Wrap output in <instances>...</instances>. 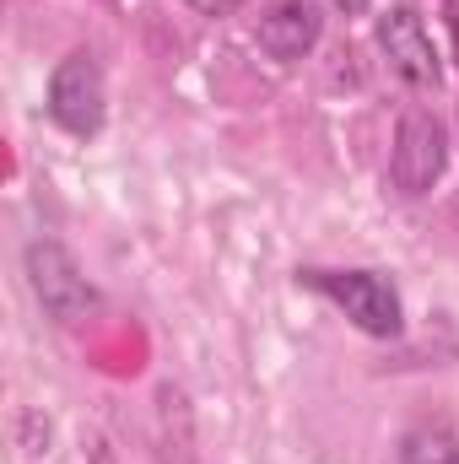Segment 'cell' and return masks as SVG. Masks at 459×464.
Segmentation results:
<instances>
[{"label":"cell","mask_w":459,"mask_h":464,"mask_svg":"<svg viewBox=\"0 0 459 464\" xmlns=\"http://www.w3.org/2000/svg\"><path fill=\"white\" fill-rule=\"evenodd\" d=\"M27 276H33V292H38V303L54 324H76L98 308V292H93V281L82 276V265L65 243H33L27 248Z\"/></svg>","instance_id":"cell-2"},{"label":"cell","mask_w":459,"mask_h":464,"mask_svg":"<svg viewBox=\"0 0 459 464\" xmlns=\"http://www.w3.org/2000/svg\"><path fill=\"white\" fill-rule=\"evenodd\" d=\"M449 162V135H444V119L427 114V109H411L400 114V130H395V151H389V179L400 195H427L438 184Z\"/></svg>","instance_id":"cell-3"},{"label":"cell","mask_w":459,"mask_h":464,"mask_svg":"<svg viewBox=\"0 0 459 464\" xmlns=\"http://www.w3.org/2000/svg\"><path fill=\"white\" fill-rule=\"evenodd\" d=\"M400 464H459V438L449 427H411L400 443Z\"/></svg>","instance_id":"cell-7"},{"label":"cell","mask_w":459,"mask_h":464,"mask_svg":"<svg viewBox=\"0 0 459 464\" xmlns=\"http://www.w3.org/2000/svg\"><path fill=\"white\" fill-rule=\"evenodd\" d=\"M336 11H346V16H356V11H367V0H330Z\"/></svg>","instance_id":"cell-9"},{"label":"cell","mask_w":459,"mask_h":464,"mask_svg":"<svg viewBox=\"0 0 459 464\" xmlns=\"http://www.w3.org/2000/svg\"><path fill=\"white\" fill-rule=\"evenodd\" d=\"M449 27H454V44H459V0H449Z\"/></svg>","instance_id":"cell-10"},{"label":"cell","mask_w":459,"mask_h":464,"mask_svg":"<svg viewBox=\"0 0 459 464\" xmlns=\"http://www.w3.org/2000/svg\"><path fill=\"white\" fill-rule=\"evenodd\" d=\"M378 49L389 54V65H395L400 82H411V87H438L444 65H438L433 38H427L422 16H416L411 5H395L389 16H378Z\"/></svg>","instance_id":"cell-5"},{"label":"cell","mask_w":459,"mask_h":464,"mask_svg":"<svg viewBox=\"0 0 459 464\" xmlns=\"http://www.w3.org/2000/svg\"><path fill=\"white\" fill-rule=\"evenodd\" d=\"M298 281L314 286L319 297H330L362 335H378V341L400 335V292L384 276H373V270H303Z\"/></svg>","instance_id":"cell-1"},{"label":"cell","mask_w":459,"mask_h":464,"mask_svg":"<svg viewBox=\"0 0 459 464\" xmlns=\"http://www.w3.org/2000/svg\"><path fill=\"white\" fill-rule=\"evenodd\" d=\"M190 5H195L200 16H232V11H238L243 0H190Z\"/></svg>","instance_id":"cell-8"},{"label":"cell","mask_w":459,"mask_h":464,"mask_svg":"<svg viewBox=\"0 0 459 464\" xmlns=\"http://www.w3.org/2000/svg\"><path fill=\"white\" fill-rule=\"evenodd\" d=\"M49 119L71 135H98L103 124V71L87 49L65 54L49 76Z\"/></svg>","instance_id":"cell-4"},{"label":"cell","mask_w":459,"mask_h":464,"mask_svg":"<svg viewBox=\"0 0 459 464\" xmlns=\"http://www.w3.org/2000/svg\"><path fill=\"white\" fill-rule=\"evenodd\" d=\"M314 44H319V11H314V0H281V5H270V11L259 16V49H265L270 60L292 65V60H303Z\"/></svg>","instance_id":"cell-6"}]
</instances>
